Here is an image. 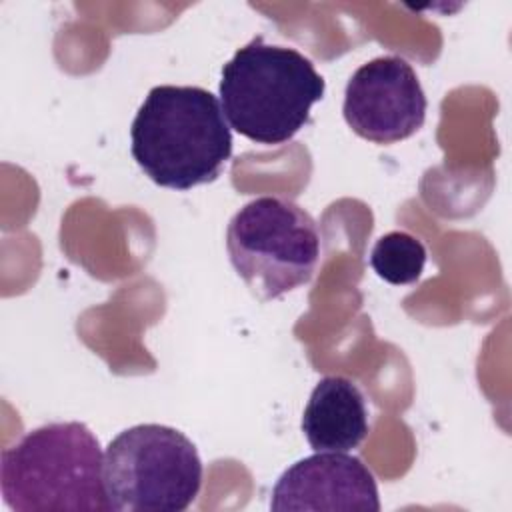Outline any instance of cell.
Returning a JSON list of instances; mask_svg holds the SVG:
<instances>
[{
  "instance_id": "6da1fadb",
  "label": "cell",
  "mask_w": 512,
  "mask_h": 512,
  "mask_svg": "<svg viewBox=\"0 0 512 512\" xmlns=\"http://www.w3.org/2000/svg\"><path fill=\"white\" fill-rule=\"evenodd\" d=\"M130 140L142 172L172 190L214 182L232 156L222 106L200 86H154L132 120Z\"/></svg>"
},
{
  "instance_id": "7a4b0ae2",
  "label": "cell",
  "mask_w": 512,
  "mask_h": 512,
  "mask_svg": "<svg viewBox=\"0 0 512 512\" xmlns=\"http://www.w3.org/2000/svg\"><path fill=\"white\" fill-rule=\"evenodd\" d=\"M0 490L16 512H110L104 452L82 422H50L4 448Z\"/></svg>"
},
{
  "instance_id": "3957f363",
  "label": "cell",
  "mask_w": 512,
  "mask_h": 512,
  "mask_svg": "<svg viewBox=\"0 0 512 512\" xmlns=\"http://www.w3.org/2000/svg\"><path fill=\"white\" fill-rule=\"evenodd\" d=\"M324 78L294 48L266 44L254 36L222 66L220 106L230 126L256 144L292 140L322 100Z\"/></svg>"
},
{
  "instance_id": "277c9868",
  "label": "cell",
  "mask_w": 512,
  "mask_h": 512,
  "mask_svg": "<svg viewBox=\"0 0 512 512\" xmlns=\"http://www.w3.org/2000/svg\"><path fill=\"white\" fill-rule=\"evenodd\" d=\"M226 250L250 292L268 302L312 280L320 260V230L296 202L258 196L230 218Z\"/></svg>"
},
{
  "instance_id": "5b68a950",
  "label": "cell",
  "mask_w": 512,
  "mask_h": 512,
  "mask_svg": "<svg viewBox=\"0 0 512 512\" xmlns=\"http://www.w3.org/2000/svg\"><path fill=\"white\" fill-rule=\"evenodd\" d=\"M202 486V460L180 430L136 424L104 452V488L114 512H182Z\"/></svg>"
},
{
  "instance_id": "8992f818",
  "label": "cell",
  "mask_w": 512,
  "mask_h": 512,
  "mask_svg": "<svg viewBox=\"0 0 512 512\" xmlns=\"http://www.w3.org/2000/svg\"><path fill=\"white\" fill-rule=\"evenodd\" d=\"M426 108V94L414 68L400 56H378L350 76L342 112L360 138L392 144L422 128Z\"/></svg>"
},
{
  "instance_id": "52a82bcc",
  "label": "cell",
  "mask_w": 512,
  "mask_h": 512,
  "mask_svg": "<svg viewBox=\"0 0 512 512\" xmlns=\"http://www.w3.org/2000/svg\"><path fill=\"white\" fill-rule=\"evenodd\" d=\"M270 508L378 512L380 496L370 468L346 452H316L294 462L272 488Z\"/></svg>"
},
{
  "instance_id": "ba28073f",
  "label": "cell",
  "mask_w": 512,
  "mask_h": 512,
  "mask_svg": "<svg viewBox=\"0 0 512 512\" xmlns=\"http://www.w3.org/2000/svg\"><path fill=\"white\" fill-rule=\"evenodd\" d=\"M302 432L316 452H348L370 432L362 390L344 376H324L302 414Z\"/></svg>"
},
{
  "instance_id": "9c48e42d",
  "label": "cell",
  "mask_w": 512,
  "mask_h": 512,
  "mask_svg": "<svg viewBox=\"0 0 512 512\" xmlns=\"http://www.w3.org/2000/svg\"><path fill=\"white\" fill-rule=\"evenodd\" d=\"M426 248L408 232H388L380 236L370 252L372 270L386 282L402 286L414 284L424 270Z\"/></svg>"
}]
</instances>
